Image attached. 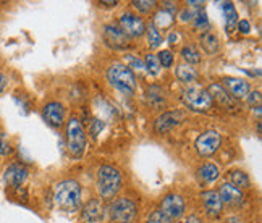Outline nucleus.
<instances>
[{"instance_id":"37998d69","label":"nucleus","mask_w":262,"mask_h":223,"mask_svg":"<svg viewBox=\"0 0 262 223\" xmlns=\"http://www.w3.org/2000/svg\"><path fill=\"white\" fill-rule=\"evenodd\" d=\"M183 223H203V220H201L198 215H191V217H188Z\"/></svg>"},{"instance_id":"2eb2a0df","label":"nucleus","mask_w":262,"mask_h":223,"mask_svg":"<svg viewBox=\"0 0 262 223\" xmlns=\"http://www.w3.org/2000/svg\"><path fill=\"white\" fill-rule=\"evenodd\" d=\"M206 89H207V93L210 94V97H212V102L217 104L220 108H224V110H233V108H236V100L231 97L219 83L209 84V87H206Z\"/></svg>"},{"instance_id":"b1692460","label":"nucleus","mask_w":262,"mask_h":223,"mask_svg":"<svg viewBox=\"0 0 262 223\" xmlns=\"http://www.w3.org/2000/svg\"><path fill=\"white\" fill-rule=\"evenodd\" d=\"M152 25H154L157 29H168L170 26H173V25H175V15L165 12L164 8H159L157 12L154 13Z\"/></svg>"},{"instance_id":"a19ab883","label":"nucleus","mask_w":262,"mask_h":223,"mask_svg":"<svg viewBox=\"0 0 262 223\" xmlns=\"http://www.w3.org/2000/svg\"><path fill=\"white\" fill-rule=\"evenodd\" d=\"M8 86V79L4 73H0V93H4V91L7 89Z\"/></svg>"},{"instance_id":"a18cd8bd","label":"nucleus","mask_w":262,"mask_h":223,"mask_svg":"<svg viewBox=\"0 0 262 223\" xmlns=\"http://www.w3.org/2000/svg\"><path fill=\"white\" fill-rule=\"evenodd\" d=\"M128 223H133V221H128Z\"/></svg>"},{"instance_id":"a878e982","label":"nucleus","mask_w":262,"mask_h":223,"mask_svg":"<svg viewBox=\"0 0 262 223\" xmlns=\"http://www.w3.org/2000/svg\"><path fill=\"white\" fill-rule=\"evenodd\" d=\"M230 180H231V186H235L236 189L243 191V189H249L251 188V180L248 176V173H245L243 170H233L230 173Z\"/></svg>"},{"instance_id":"79ce46f5","label":"nucleus","mask_w":262,"mask_h":223,"mask_svg":"<svg viewBox=\"0 0 262 223\" xmlns=\"http://www.w3.org/2000/svg\"><path fill=\"white\" fill-rule=\"evenodd\" d=\"M99 4H100V5H104V7H108V8H110V7L114 8V7H117V5H118L117 0H112V2H108V0H100Z\"/></svg>"},{"instance_id":"f03ea898","label":"nucleus","mask_w":262,"mask_h":223,"mask_svg":"<svg viewBox=\"0 0 262 223\" xmlns=\"http://www.w3.org/2000/svg\"><path fill=\"white\" fill-rule=\"evenodd\" d=\"M123 185L122 173L112 165H102L97 170L96 176V188L100 199L104 200H112Z\"/></svg>"},{"instance_id":"f8f14e48","label":"nucleus","mask_w":262,"mask_h":223,"mask_svg":"<svg viewBox=\"0 0 262 223\" xmlns=\"http://www.w3.org/2000/svg\"><path fill=\"white\" fill-rule=\"evenodd\" d=\"M201 200H203V207H204L206 215L210 220H215V218H219L222 215V212H224V204H222L217 191H214V189L203 191V194H201Z\"/></svg>"},{"instance_id":"aec40b11","label":"nucleus","mask_w":262,"mask_h":223,"mask_svg":"<svg viewBox=\"0 0 262 223\" xmlns=\"http://www.w3.org/2000/svg\"><path fill=\"white\" fill-rule=\"evenodd\" d=\"M220 176V168L219 165L212 164V162H207V164H203L199 168H198V178L201 183L204 185H210L217 181Z\"/></svg>"},{"instance_id":"f3484780","label":"nucleus","mask_w":262,"mask_h":223,"mask_svg":"<svg viewBox=\"0 0 262 223\" xmlns=\"http://www.w3.org/2000/svg\"><path fill=\"white\" fill-rule=\"evenodd\" d=\"M28 180V168L21 164H10L4 171V181L12 188H19Z\"/></svg>"},{"instance_id":"bb28decb","label":"nucleus","mask_w":262,"mask_h":223,"mask_svg":"<svg viewBox=\"0 0 262 223\" xmlns=\"http://www.w3.org/2000/svg\"><path fill=\"white\" fill-rule=\"evenodd\" d=\"M146 37H147V44L150 49H157L162 44V34H160V31L152 23L146 26Z\"/></svg>"},{"instance_id":"c85d7f7f","label":"nucleus","mask_w":262,"mask_h":223,"mask_svg":"<svg viewBox=\"0 0 262 223\" xmlns=\"http://www.w3.org/2000/svg\"><path fill=\"white\" fill-rule=\"evenodd\" d=\"M144 68L147 70V73L149 75H152V76H157L160 73V63H159V58L157 55L154 54H147L146 58H144Z\"/></svg>"},{"instance_id":"ea45409f","label":"nucleus","mask_w":262,"mask_h":223,"mask_svg":"<svg viewBox=\"0 0 262 223\" xmlns=\"http://www.w3.org/2000/svg\"><path fill=\"white\" fill-rule=\"evenodd\" d=\"M167 40H168V44L175 46V44L178 42V40H180V33H178V31H170V33H168Z\"/></svg>"},{"instance_id":"393cba45","label":"nucleus","mask_w":262,"mask_h":223,"mask_svg":"<svg viewBox=\"0 0 262 223\" xmlns=\"http://www.w3.org/2000/svg\"><path fill=\"white\" fill-rule=\"evenodd\" d=\"M181 57H183L185 63H188L191 66L201 63V60H203V55H201L199 49L194 44H186L183 49H181Z\"/></svg>"},{"instance_id":"a211bd4d","label":"nucleus","mask_w":262,"mask_h":223,"mask_svg":"<svg viewBox=\"0 0 262 223\" xmlns=\"http://www.w3.org/2000/svg\"><path fill=\"white\" fill-rule=\"evenodd\" d=\"M105 215V209L100 199H89L83 206L81 218L88 223H96Z\"/></svg>"},{"instance_id":"7c9ffc66","label":"nucleus","mask_w":262,"mask_h":223,"mask_svg":"<svg viewBox=\"0 0 262 223\" xmlns=\"http://www.w3.org/2000/svg\"><path fill=\"white\" fill-rule=\"evenodd\" d=\"M157 58H159L160 66H164V68H170L175 62V57H173L172 52H170V50H162V52H159Z\"/></svg>"},{"instance_id":"f704fd0d","label":"nucleus","mask_w":262,"mask_h":223,"mask_svg":"<svg viewBox=\"0 0 262 223\" xmlns=\"http://www.w3.org/2000/svg\"><path fill=\"white\" fill-rule=\"evenodd\" d=\"M246 100H248V104H249V105H253V107H254V104H256V107H260V93H259V91H254V93H249V94L246 96Z\"/></svg>"},{"instance_id":"dca6fc26","label":"nucleus","mask_w":262,"mask_h":223,"mask_svg":"<svg viewBox=\"0 0 262 223\" xmlns=\"http://www.w3.org/2000/svg\"><path fill=\"white\" fill-rule=\"evenodd\" d=\"M42 117L47 121V125L52 128H60L65 123V107L60 102H49L42 108Z\"/></svg>"},{"instance_id":"7ed1b4c3","label":"nucleus","mask_w":262,"mask_h":223,"mask_svg":"<svg viewBox=\"0 0 262 223\" xmlns=\"http://www.w3.org/2000/svg\"><path fill=\"white\" fill-rule=\"evenodd\" d=\"M181 100L193 112H209L214 107L212 97L207 93V89L198 83H191L185 86V89L181 91Z\"/></svg>"},{"instance_id":"9b49d317","label":"nucleus","mask_w":262,"mask_h":223,"mask_svg":"<svg viewBox=\"0 0 262 223\" xmlns=\"http://www.w3.org/2000/svg\"><path fill=\"white\" fill-rule=\"evenodd\" d=\"M220 86L224 87L235 100L236 99H246V96L251 93V84L243 78H235V76L224 78Z\"/></svg>"},{"instance_id":"58836bf2","label":"nucleus","mask_w":262,"mask_h":223,"mask_svg":"<svg viewBox=\"0 0 262 223\" xmlns=\"http://www.w3.org/2000/svg\"><path fill=\"white\" fill-rule=\"evenodd\" d=\"M102 126H104L102 121L94 120V121H93V126H91V135H93V136H97V133H99L100 129H102Z\"/></svg>"},{"instance_id":"c9c22d12","label":"nucleus","mask_w":262,"mask_h":223,"mask_svg":"<svg viewBox=\"0 0 262 223\" xmlns=\"http://www.w3.org/2000/svg\"><path fill=\"white\" fill-rule=\"evenodd\" d=\"M236 28L239 29V33H243V34H249V31H251V25L248 19H239Z\"/></svg>"},{"instance_id":"c756f323","label":"nucleus","mask_w":262,"mask_h":223,"mask_svg":"<svg viewBox=\"0 0 262 223\" xmlns=\"http://www.w3.org/2000/svg\"><path fill=\"white\" fill-rule=\"evenodd\" d=\"M125 66H128L131 72H141V70H146L144 68V60H141L139 57L133 55V54H125Z\"/></svg>"},{"instance_id":"9d476101","label":"nucleus","mask_w":262,"mask_h":223,"mask_svg":"<svg viewBox=\"0 0 262 223\" xmlns=\"http://www.w3.org/2000/svg\"><path fill=\"white\" fill-rule=\"evenodd\" d=\"M102 39L107 47L114 50H125L128 44V37L123 34V31L120 29L117 23H108L102 29Z\"/></svg>"},{"instance_id":"ddd939ff","label":"nucleus","mask_w":262,"mask_h":223,"mask_svg":"<svg viewBox=\"0 0 262 223\" xmlns=\"http://www.w3.org/2000/svg\"><path fill=\"white\" fill-rule=\"evenodd\" d=\"M217 194L222 200V204L224 206H228V207H241L245 202V196H243V191L236 189L235 186H231L230 183H224L220 185Z\"/></svg>"},{"instance_id":"423d86ee","label":"nucleus","mask_w":262,"mask_h":223,"mask_svg":"<svg viewBox=\"0 0 262 223\" xmlns=\"http://www.w3.org/2000/svg\"><path fill=\"white\" fill-rule=\"evenodd\" d=\"M108 220L115 223H128L133 221L138 215V204L129 197H118L114 199L105 209Z\"/></svg>"},{"instance_id":"4c0bfd02","label":"nucleus","mask_w":262,"mask_h":223,"mask_svg":"<svg viewBox=\"0 0 262 223\" xmlns=\"http://www.w3.org/2000/svg\"><path fill=\"white\" fill-rule=\"evenodd\" d=\"M193 16H194V13L191 12V10L186 7L183 12L180 13V18H181V21H191V19H193Z\"/></svg>"},{"instance_id":"0eeeda50","label":"nucleus","mask_w":262,"mask_h":223,"mask_svg":"<svg viewBox=\"0 0 262 223\" xmlns=\"http://www.w3.org/2000/svg\"><path fill=\"white\" fill-rule=\"evenodd\" d=\"M220 146H222V136H220L219 131H215V129L204 131L203 135L198 136L196 143H194L196 152L201 157L214 155L215 152L220 149Z\"/></svg>"},{"instance_id":"f257e3e1","label":"nucleus","mask_w":262,"mask_h":223,"mask_svg":"<svg viewBox=\"0 0 262 223\" xmlns=\"http://www.w3.org/2000/svg\"><path fill=\"white\" fill-rule=\"evenodd\" d=\"M55 206L63 212H76L83 202V189L76 180H65L54 191Z\"/></svg>"},{"instance_id":"c03bdc74","label":"nucleus","mask_w":262,"mask_h":223,"mask_svg":"<svg viewBox=\"0 0 262 223\" xmlns=\"http://www.w3.org/2000/svg\"><path fill=\"white\" fill-rule=\"evenodd\" d=\"M225 223H243V220H241L239 217H236V215H231V217H228L225 220Z\"/></svg>"},{"instance_id":"4468645a","label":"nucleus","mask_w":262,"mask_h":223,"mask_svg":"<svg viewBox=\"0 0 262 223\" xmlns=\"http://www.w3.org/2000/svg\"><path fill=\"white\" fill-rule=\"evenodd\" d=\"M183 120V114L180 112H164L162 115H159L154 121V131L157 135H165L170 129L178 126Z\"/></svg>"},{"instance_id":"1a4fd4ad","label":"nucleus","mask_w":262,"mask_h":223,"mask_svg":"<svg viewBox=\"0 0 262 223\" xmlns=\"http://www.w3.org/2000/svg\"><path fill=\"white\" fill-rule=\"evenodd\" d=\"M162 214H165L170 220H178L185 215L186 210V202L183 196L177 194V192H170V194L164 196V199L160 200V209Z\"/></svg>"},{"instance_id":"39448f33","label":"nucleus","mask_w":262,"mask_h":223,"mask_svg":"<svg viewBox=\"0 0 262 223\" xmlns=\"http://www.w3.org/2000/svg\"><path fill=\"white\" fill-rule=\"evenodd\" d=\"M107 81L126 96H133L136 91V76L123 63H114L107 68Z\"/></svg>"},{"instance_id":"4be33fe9","label":"nucleus","mask_w":262,"mask_h":223,"mask_svg":"<svg viewBox=\"0 0 262 223\" xmlns=\"http://www.w3.org/2000/svg\"><path fill=\"white\" fill-rule=\"evenodd\" d=\"M175 76L178 81H181V83L191 84L198 79V72H196L194 66H191L188 63H180L175 68Z\"/></svg>"},{"instance_id":"e433bc0d","label":"nucleus","mask_w":262,"mask_h":223,"mask_svg":"<svg viewBox=\"0 0 262 223\" xmlns=\"http://www.w3.org/2000/svg\"><path fill=\"white\" fill-rule=\"evenodd\" d=\"M162 5H164L162 8L165 10V12L172 13V15H175L178 12V4L177 2H164Z\"/></svg>"},{"instance_id":"6ab92c4d","label":"nucleus","mask_w":262,"mask_h":223,"mask_svg":"<svg viewBox=\"0 0 262 223\" xmlns=\"http://www.w3.org/2000/svg\"><path fill=\"white\" fill-rule=\"evenodd\" d=\"M146 100H147V104L152 108L162 110L165 107V91L160 86H157V84L147 86V89H146Z\"/></svg>"},{"instance_id":"72a5a7b5","label":"nucleus","mask_w":262,"mask_h":223,"mask_svg":"<svg viewBox=\"0 0 262 223\" xmlns=\"http://www.w3.org/2000/svg\"><path fill=\"white\" fill-rule=\"evenodd\" d=\"M8 154H12V146L7 143V139L2 135H0V159Z\"/></svg>"},{"instance_id":"20e7f679","label":"nucleus","mask_w":262,"mask_h":223,"mask_svg":"<svg viewBox=\"0 0 262 223\" xmlns=\"http://www.w3.org/2000/svg\"><path fill=\"white\" fill-rule=\"evenodd\" d=\"M65 139H67V149L72 157H83L86 147H88V138L86 131L81 125V121L78 118L72 117L67 121V131H65Z\"/></svg>"},{"instance_id":"473e14b6","label":"nucleus","mask_w":262,"mask_h":223,"mask_svg":"<svg viewBox=\"0 0 262 223\" xmlns=\"http://www.w3.org/2000/svg\"><path fill=\"white\" fill-rule=\"evenodd\" d=\"M194 26L198 29H207L209 28V19H207V15L203 12V10H199L198 13H194Z\"/></svg>"},{"instance_id":"2f4dec72","label":"nucleus","mask_w":262,"mask_h":223,"mask_svg":"<svg viewBox=\"0 0 262 223\" xmlns=\"http://www.w3.org/2000/svg\"><path fill=\"white\" fill-rule=\"evenodd\" d=\"M146 223H173V220H170L165 214H162L159 209L150 212V215L147 217Z\"/></svg>"},{"instance_id":"6e6552de","label":"nucleus","mask_w":262,"mask_h":223,"mask_svg":"<svg viewBox=\"0 0 262 223\" xmlns=\"http://www.w3.org/2000/svg\"><path fill=\"white\" fill-rule=\"evenodd\" d=\"M120 29L123 31V34L126 37L131 39H138V37H143L146 34V23L144 19L141 18L136 13H123L122 16L118 18V23Z\"/></svg>"},{"instance_id":"5701e85b","label":"nucleus","mask_w":262,"mask_h":223,"mask_svg":"<svg viewBox=\"0 0 262 223\" xmlns=\"http://www.w3.org/2000/svg\"><path fill=\"white\" fill-rule=\"evenodd\" d=\"M201 47H203V50L206 54L209 55H214L219 52V49H220V42H219V37L214 34V33H203L201 34Z\"/></svg>"},{"instance_id":"cd10ccee","label":"nucleus","mask_w":262,"mask_h":223,"mask_svg":"<svg viewBox=\"0 0 262 223\" xmlns=\"http://www.w3.org/2000/svg\"><path fill=\"white\" fill-rule=\"evenodd\" d=\"M131 5H133V8L138 10L139 13L149 15L156 10L157 2H154V0H135V2H131Z\"/></svg>"},{"instance_id":"412c9836","label":"nucleus","mask_w":262,"mask_h":223,"mask_svg":"<svg viewBox=\"0 0 262 223\" xmlns=\"http://www.w3.org/2000/svg\"><path fill=\"white\" fill-rule=\"evenodd\" d=\"M222 10H224V16H225V28H227V33H233L235 28L239 21L238 18V12L235 5L231 2H224L222 4Z\"/></svg>"}]
</instances>
